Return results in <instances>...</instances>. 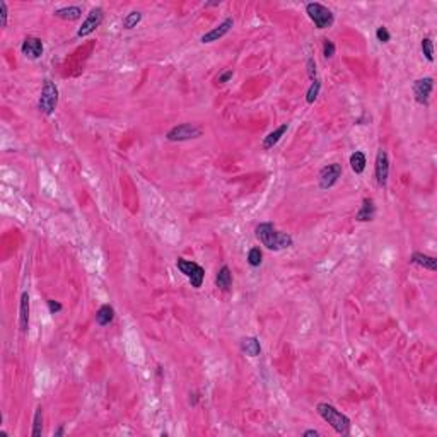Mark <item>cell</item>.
I'll list each match as a JSON object with an SVG mask.
<instances>
[{
  "label": "cell",
  "instance_id": "cell-6",
  "mask_svg": "<svg viewBox=\"0 0 437 437\" xmlns=\"http://www.w3.org/2000/svg\"><path fill=\"white\" fill-rule=\"evenodd\" d=\"M198 137H202V128L195 125V123H181L178 127H173L166 133V138L169 142H185Z\"/></svg>",
  "mask_w": 437,
  "mask_h": 437
},
{
  "label": "cell",
  "instance_id": "cell-22",
  "mask_svg": "<svg viewBox=\"0 0 437 437\" xmlns=\"http://www.w3.org/2000/svg\"><path fill=\"white\" fill-rule=\"evenodd\" d=\"M41 434H43V408H41V406H38L36 414H34V420H33L31 435L33 437H39Z\"/></svg>",
  "mask_w": 437,
  "mask_h": 437
},
{
  "label": "cell",
  "instance_id": "cell-12",
  "mask_svg": "<svg viewBox=\"0 0 437 437\" xmlns=\"http://www.w3.org/2000/svg\"><path fill=\"white\" fill-rule=\"evenodd\" d=\"M232 26H234V21H232V17H227L224 22L218 24L217 28H213L212 31L205 33L202 36V43H213V41H218L222 36H226L227 33L231 31Z\"/></svg>",
  "mask_w": 437,
  "mask_h": 437
},
{
  "label": "cell",
  "instance_id": "cell-32",
  "mask_svg": "<svg viewBox=\"0 0 437 437\" xmlns=\"http://www.w3.org/2000/svg\"><path fill=\"white\" fill-rule=\"evenodd\" d=\"M234 76V72L232 70H226V72H222L221 76L217 77V82H221V84H226L227 81H229V79Z\"/></svg>",
  "mask_w": 437,
  "mask_h": 437
},
{
  "label": "cell",
  "instance_id": "cell-11",
  "mask_svg": "<svg viewBox=\"0 0 437 437\" xmlns=\"http://www.w3.org/2000/svg\"><path fill=\"white\" fill-rule=\"evenodd\" d=\"M21 52L31 60H36L43 55V41L36 36H28L21 44Z\"/></svg>",
  "mask_w": 437,
  "mask_h": 437
},
{
  "label": "cell",
  "instance_id": "cell-29",
  "mask_svg": "<svg viewBox=\"0 0 437 437\" xmlns=\"http://www.w3.org/2000/svg\"><path fill=\"white\" fill-rule=\"evenodd\" d=\"M7 16H9V11H7V4L6 2H0V26L6 28L7 26Z\"/></svg>",
  "mask_w": 437,
  "mask_h": 437
},
{
  "label": "cell",
  "instance_id": "cell-28",
  "mask_svg": "<svg viewBox=\"0 0 437 437\" xmlns=\"http://www.w3.org/2000/svg\"><path fill=\"white\" fill-rule=\"evenodd\" d=\"M376 38H377V41H381V43H388L391 39V34H390V31L384 26H381V28H377Z\"/></svg>",
  "mask_w": 437,
  "mask_h": 437
},
{
  "label": "cell",
  "instance_id": "cell-10",
  "mask_svg": "<svg viewBox=\"0 0 437 437\" xmlns=\"http://www.w3.org/2000/svg\"><path fill=\"white\" fill-rule=\"evenodd\" d=\"M388 175H390V159L386 151L379 149L376 156V181L379 186H386L388 183Z\"/></svg>",
  "mask_w": 437,
  "mask_h": 437
},
{
  "label": "cell",
  "instance_id": "cell-8",
  "mask_svg": "<svg viewBox=\"0 0 437 437\" xmlns=\"http://www.w3.org/2000/svg\"><path fill=\"white\" fill-rule=\"evenodd\" d=\"M432 87H434V79H432V77H424V79L415 81V84H414L415 101L419 104H424V106H427V104H429V98H430Z\"/></svg>",
  "mask_w": 437,
  "mask_h": 437
},
{
  "label": "cell",
  "instance_id": "cell-26",
  "mask_svg": "<svg viewBox=\"0 0 437 437\" xmlns=\"http://www.w3.org/2000/svg\"><path fill=\"white\" fill-rule=\"evenodd\" d=\"M422 53L425 55V58L429 62H434V43H432L430 38L422 39Z\"/></svg>",
  "mask_w": 437,
  "mask_h": 437
},
{
  "label": "cell",
  "instance_id": "cell-34",
  "mask_svg": "<svg viewBox=\"0 0 437 437\" xmlns=\"http://www.w3.org/2000/svg\"><path fill=\"white\" fill-rule=\"evenodd\" d=\"M60 435H63V425H60L57 430H55V437H60Z\"/></svg>",
  "mask_w": 437,
  "mask_h": 437
},
{
  "label": "cell",
  "instance_id": "cell-17",
  "mask_svg": "<svg viewBox=\"0 0 437 437\" xmlns=\"http://www.w3.org/2000/svg\"><path fill=\"white\" fill-rule=\"evenodd\" d=\"M215 285L221 290H229L232 285V273L229 266H222L215 275Z\"/></svg>",
  "mask_w": 437,
  "mask_h": 437
},
{
  "label": "cell",
  "instance_id": "cell-1",
  "mask_svg": "<svg viewBox=\"0 0 437 437\" xmlns=\"http://www.w3.org/2000/svg\"><path fill=\"white\" fill-rule=\"evenodd\" d=\"M256 237L260 239V242L265 248L272 251H280V250H285V248H290L292 246V236L287 234V232H280L277 231L273 224L270 222H263L256 227Z\"/></svg>",
  "mask_w": 437,
  "mask_h": 437
},
{
  "label": "cell",
  "instance_id": "cell-21",
  "mask_svg": "<svg viewBox=\"0 0 437 437\" xmlns=\"http://www.w3.org/2000/svg\"><path fill=\"white\" fill-rule=\"evenodd\" d=\"M350 166H352V171L355 173V175H362L366 169V156L364 152L357 151L350 156Z\"/></svg>",
  "mask_w": 437,
  "mask_h": 437
},
{
  "label": "cell",
  "instance_id": "cell-9",
  "mask_svg": "<svg viewBox=\"0 0 437 437\" xmlns=\"http://www.w3.org/2000/svg\"><path fill=\"white\" fill-rule=\"evenodd\" d=\"M342 176V166L340 164H328L323 169L320 171V188L323 190H328L338 181V178Z\"/></svg>",
  "mask_w": 437,
  "mask_h": 437
},
{
  "label": "cell",
  "instance_id": "cell-4",
  "mask_svg": "<svg viewBox=\"0 0 437 437\" xmlns=\"http://www.w3.org/2000/svg\"><path fill=\"white\" fill-rule=\"evenodd\" d=\"M306 12L307 16L314 26L318 29H326V28H331V24L335 22V16L333 12L330 11L328 7H325L323 4H318V2H311L306 6Z\"/></svg>",
  "mask_w": 437,
  "mask_h": 437
},
{
  "label": "cell",
  "instance_id": "cell-7",
  "mask_svg": "<svg viewBox=\"0 0 437 437\" xmlns=\"http://www.w3.org/2000/svg\"><path fill=\"white\" fill-rule=\"evenodd\" d=\"M103 19H104V12H103V9H101V7H94V9H91V12L87 14L86 21L82 22L81 29H79V31H77V36H79V38H86V36H89V34L94 33L99 26H101Z\"/></svg>",
  "mask_w": 437,
  "mask_h": 437
},
{
  "label": "cell",
  "instance_id": "cell-20",
  "mask_svg": "<svg viewBox=\"0 0 437 437\" xmlns=\"http://www.w3.org/2000/svg\"><path fill=\"white\" fill-rule=\"evenodd\" d=\"M55 16L60 19H65V21H77V19L82 16V9L79 6L63 7V9H58V11L55 12Z\"/></svg>",
  "mask_w": 437,
  "mask_h": 437
},
{
  "label": "cell",
  "instance_id": "cell-14",
  "mask_svg": "<svg viewBox=\"0 0 437 437\" xmlns=\"http://www.w3.org/2000/svg\"><path fill=\"white\" fill-rule=\"evenodd\" d=\"M19 326L22 331H28L29 328V296L28 292L21 294V306H19Z\"/></svg>",
  "mask_w": 437,
  "mask_h": 437
},
{
  "label": "cell",
  "instance_id": "cell-19",
  "mask_svg": "<svg viewBox=\"0 0 437 437\" xmlns=\"http://www.w3.org/2000/svg\"><path fill=\"white\" fill-rule=\"evenodd\" d=\"M287 128H289V125L284 123V125H280L275 132L268 133V135L265 137V140H263V149H266V151H268V149H272L273 145H277L280 138L284 137V133L287 132Z\"/></svg>",
  "mask_w": 437,
  "mask_h": 437
},
{
  "label": "cell",
  "instance_id": "cell-23",
  "mask_svg": "<svg viewBox=\"0 0 437 437\" xmlns=\"http://www.w3.org/2000/svg\"><path fill=\"white\" fill-rule=\"evenodd\" d=\"M140 21H142V14L138 11H132L130 14H127L125 19H123V28H125V29H133Z\"/></svg>",
  "mask_w": 437,
  "mask_h": 437
},
{
  "label": "cell",
  "instance_id": "cell-16",
  "mask_svg": "<svg viewBox=\"0 0 437 437\" xmlns=\"http://www.w3.org/2000/svg\"><path fill=\"white\" fill-rule=\"evenodd\" d=\"M410 261L415 263V265H419V266H424V268H427V270H430V272L437 270V260H435V258L429 256V255H424V253H414Z\"/></svg>",
  "mask_w": 437,
  "mask_h": 437
},
{
  "label": "cell",
  "instance_id": "cell-15",
  "mask_svg": "<svg viewBox=\"0 0 437 437\" xmlns=\"http://www.w3.org/2000/svg\"><path fill=\"white\" fill-rule=\"evenodd\" d=\"M241 350L250 357H258L261 354V345L255 336H246L241 340Z\"/></svg>",
  "mask_w": 437,
  "mask_h": 437
},
{
  "label": "cell",
  "instance_id": "cell-5",
  "mask_svg": "<svg viewBox=\"0 0 437 437\" xmlns=\"http://www.w3.org/2000/svg\"><path fill=\"white\" fill-rule=\"evenodd\" d=\"M176 266L180 268V272L190 280V284L195 287V289H200L203 284V279H205V270H203L198 263L180 258V260L176 261Z\"/></svg>",
  "mask_w": 437,
  "mask_h": 437
},
{
  "label": "cell",
  "instance_id": "cell-25",
  "mask_svg": "<svg viewBox=\"0 0 437 437\" xmlns=\"http://www.w3.org/2000/svg\"><path fill=\"white\" fill-rule=\"evenodd\" d=\"M261 261H263L261 250H260V248H251L250 253H248V263H250L253 268H256V266L261 265Z\"/></svg>",
  "mask_w": 437,
  "mask_h": 437
},
{
  "label": "cell",
  "instance_id": "cell-24",
  "mask_svg": "<svg viewBox=\"0 0 437 437\" xmlns=\"http://www.w3.org/2000/svg\"><path fill=\"white\" fill-rule=\"evenodd\" d=\"M320 89H321V81H320V79L312 81V84H311L309 89H307V92H306V101H307V104H312V103L316 101L318 94H320Z\"/></svg>",
  "mask_w": 437,
  "mask_h": 437
},
{
  "label": "cell",
  "instance_id": "cell-33",
  "mask_svg": "<svg viewBox=\"0 0 437 437\" xmlns=\"http://www.w3.org/2000/svg\"><path fill=\"white\" fill-rule=\"evenodd\" d=\"M318 435H320V432L314 430V429H309V430L304 432V437H318Z\"/></svg>",
  "mask_w": 437,
  "mask_h": 437
},
{
  "label": "cell",
  "instance_id": "cell-27",
  "mask_svg": "<svg viewBox=\"0 0 437 437\" xmlns=\"http://www.w3.org/2000/svg\"><path fill=\"white\" fill-rule=\"evenodd\" d=\"M323 55H325V58H331L335 55V44L333 41H330V39H325L323 41Z\"/></svg>",
  "mask_w": 437,
  "mask_h": 437
},
{
  "label": "cell",
  "instance_id": "cell-3",
  "mask_svg": "<svg viewBox=\"0 0 437 437\" xmlns=\"http://www.w3.org/2000/svg\"><path fill=\"white\" fill-rule=\"evenodd\" d=\"M58 106V87L55 86L53 81H46L43 82V89H41V96H39L38 101V108L39 111L44 113V115H53V111Z\"/></svg>",
  "mask_w": 437,
  "mask_h": 437
},
{
  "label": "cell",
  "instance_id": "cell-13",
  "mask_svg": "<svg viewBox=\"0 0 437 437\" xmlns=\"http://www.w3.org/2000/svg\"><path fill=\"white\" fill-rule=\"evenodd\" d=\"M376 215V205H374V200L372 198H364V202H362V207L360 210L357 212L355 218L359 222H367V221H372Z\"/></svg>",
  "mask_w": 437,
  "mask_h": 437
},
{
  "label": "cell",
  "instance_id": "cell-2",
  "mask_svg": "<svg viewBox=\"0 0 437 437\" xmlns=\"http://www.w3.org/2000/svg\"><path fill=\"white\" fill-rule=\"evenodd\" d=\"M318 414L325 422H328L335 429L336 434L340 435H349L350 434V419L338 411L333 405L330 403H318L316 406Z\"/></svg>",
  "mask_w": 437,
  "mask_h": 437
},
{
  "label": "cell",
  "instance_id": "cell-31",
  "mask_svg": "<svg viewBox=\"0 0 437 437\" xmlns=\"http://www.w3.org/2000/svg\"><path fill=\"white\" fill-rule=\"evenodd\" d=\"M48 307H50V312H52V314H57V312L62 311V304L57 301H53V299H48Z\"/></svg>",
  "mask_w": 437,
  "mask_h": 437
},
{
  "label": "cell",
  "instance_id": "cell-18",
  "mask_svg": "<svg viewBox=\"0 0 437 437\" xmlns=\"http://www.w3.org/2000/svg\"><path fill=\"white\" fill-rule=\"evenodd\" d=\"M113 318H115V309H113V306H109V304H103L96 312V323L99 326L109 325V323L113 321Z\"/></svg>",
  "mask_w": 437,
  "mask_h": 437
},
{
  "label": "cell",
  "instance_id": "cell-30",
  "mask_svg": "<svg viewBox=\"0 0 437 437\" xmlns=\"http://www.w3.org/2000/svg\"><path fill=\"white\" fill-rule=\"evenodd\" d=\"M316 62L314 58H307V76H309L311 81H316Z\"/></svg>",
  "mask_w": 437,
  "mask_h": 437
}]
</instances>
